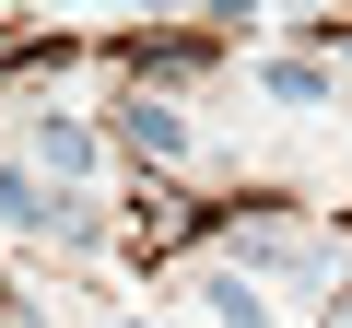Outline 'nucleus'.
<instances>
[{
  "label": "nucleus",
  "instance_id": "4",
  "mask_svg": "<svg viewBox=\"0 0 352 328\" xmlns=\"http://www.w3.org/2000/svg\"><path fill=\"white\" fill-rule=\"evenodd\" d=\"M118 141L153 152V164H188V152H200V129H188V106H176V94H118Z\"/></svg>",
  "mask_w": 352,
  "mask_h": 328
},
{
  "label": "nucleus",
  "instance_id": "5",
  "mask_svg": "<svg viewBox=\"0 0 352 328\" xmlns=\"http://www.w3.org/2000/svg\"><path fill=\"white\" fill-rule=\"evenodd\" d=\"M200 305H212V328H282V305L258 293V270H247V258L200 270Z\"/></svg>",
  "mask_w": 352,
  "mask_h": 328
},
{
  "label": "nucleus",
  "instance_id": "6",
  "mask_svg": "<svg viewBox=\"0 0 352 328\" xmlns=\"http://www.w3.org/2000/svg\"><path fill=\"white\" fill-rule=\"evenodd\" d=\"M106 328H164V316H106Z\"/></svg>",
  "mask_w": 352,
  "mask_h": 328
},
{
  "label": "nucleus",
  "instance_id": "2",
  "mask_svg": "<svg viewBox=\"0 0 352 328\" xmlns=\"http://www.w3.org/2000/svg\"><path fill=\"white\" fill-rule=\"evenodd\" d=\"M247 82H258V106H282V117H329V106H340V71H329V59H305V47L258 59Z\"/></svg>",
  "mask_w": 352,
  "mask_h": 328
},
{
  "label": "nucleus",
  "instance_id": "3",
  "mask_svg": "<svg viewBox=\"0 0 352 328\" xmlns=\"http://www.w3.org/2000/svg\"><path fill=\"white\" fill-rule=\"evenodd\" d=\"M0 235H94V200H47L24 164H0Z\"/></svg>",
  "mask_w": 352,
  "mask_h": 328
},
{
  "label": "nucleus",
  "instance_id": "1",
  "mask_svg": "<svg viewBox=\"0 0 352 328\" xmlns=\"http://www.w3.org/2000/svg\"><path fill=\"white\" fill-rule=\"evenodd\" d=\"M24 141H36L47 176H71V188H94V176H106V141H94V117H71V106H36V117H24Z\"/></svg>",
  "mask_w": 352,
  "mask_h": 328
}]
</instances>
